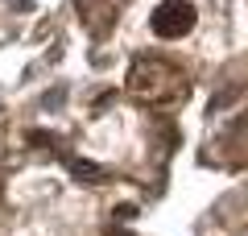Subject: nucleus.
<instances>
[{
	"instance_id": "nucleus-1",
	"label": "nucleus",
	"mask_w": 248,
	"mask_h": 236,
	"mask_svg": "<svg viewBox=\"0 0 248 236\" xmlns=\"http://www.w3.org/2000/svg\"><path fill=\"white\" fill-rule=\"evenodd\" d=\"M170 83L182 87V75H178L174 67H166V62H157V58H141L133 67V75H128V91H133L137 100H149V104L166 100Z\"/></svg>"
},
{
	"instance_id": "nucleus-2",
	"label": "nucleus",
	"mask_w": 248,
	"mask_h": 236,
	"mask_svg": "<svg viewBox=\"0 0 248 236\" xmlns=\"http://www.w3.org/2000/svg\"><path fill=\"white\" fill-rule=\"evenodd\" d=\"M190 25H195V4L190 0H166V4L153 9V34L161 37H182Z\"/></svg>"
}]
</instances>
